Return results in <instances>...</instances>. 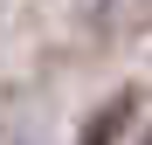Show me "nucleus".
<instances>
[{"label":"nucleus","instance_id":"nucleus-1","mask_svg":"<svg viewBox=\"0 0 152 145\" xmlns=\"http://www.w3.org/2000/svg\"><path fill=\"white\" fill-rule=\"evenodd\" d=\"M132 104H138L132 90H124V97H111V104H104V111H97L90 125H83V145H111V138L124 131V117H132Z\"/></svg>","mask_w":152,"mask_h":145},{"label":"nucleus","instance_id":"nucleus-2","mask_svg":"<svg viewBox=\"0 0 152 145\" xmlns=\"http://www.w3.org/2000/svg\"><path fill=\"white\" fill-rule=\"evenodd\" d=\"M138 145H152V131H145V138H138Z\"/></svg>","mask_w":152,"mask_h":145}]
</instances>
